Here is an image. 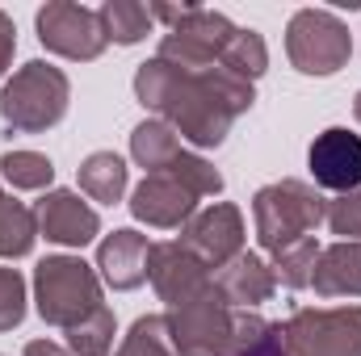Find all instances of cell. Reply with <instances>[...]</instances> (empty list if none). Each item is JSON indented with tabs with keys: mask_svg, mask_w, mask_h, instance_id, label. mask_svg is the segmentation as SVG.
Instances as JSON below:
<instances>
[{
	"mask_svg": "<svg viewBox=\"0 0 361 356\" xmlns=\"http://www.w3.org/2000/svg\"><path fill=\"white\" fill-rule=\"evenodd\" d=\"M38 235H47L59 248H85L101 235V218L89 201H80V193L72 189H51L38 201Z\"/></svg>",
	"mask_w": 361,
	"mask_h": 356,
	"instance_id": "cell-13",
	"label": "cell"
},
{
	"mask_svg": "<svg viewBox=\"0 0 361 356\" xmlns=\"http://www.w3.org/2000/svg\"><path fill=\"white\" fill-rule=\"evenodd\" d=\"M25 356H76V352H68L63 344H51V340H30Z\"/></svg>",
	"mask_w": 361,
	"mask_h": 356,
	"instance_id": "cell-30",
	"label": "cell"
},
{
	"mask_svg": "<svg viewBox=\"0 0 361 356\" xmlns=\"http://www.w3.org/2000/svg\"><path fill=\"white\" fill-rule=\"evenodd\" d=\"M13 51H17V30H13V17L0 13V76H4L8 63H13Z\"/></svg>",
	"mask_w": 361,
	"mask_h": 356,
	"instance_id": "cell-29",
	"label": "cell"
},
{
	"mask_svg": "<svg viewBox=\"0 0 361 356\" xmlns=\"http://www.w3.org/2000/svg\"><path fill=\"white\" fill-rule=\"evenodd\" d=\"M118 356H177L173 340H169V327H164V314H143V319H135V327L126 331Z\"/></svg>",
	"mask_w": 361,
	"mask_h": 356,
	"instance_id": "cell-25",
	"label": "cell"
},
{
	"mask_svg": "<svg viewBox=\"0 0 361 356\" xmlns=\"http://www.w3.org/2000/svg\"><path fill=\"white\" fill-rule=\"evenodd\" d=\"M235 38V25L214 13V8H193L185 21H177L164 38H160V51L156 59L173 63V68H185V72H202V68H214L227 51V42Z\"/></svg>",
	"mask_w": 361,
	"mask_h": 356,
	"instance_id": "cell-8",
	"label": "cell"
},
{
	"mask_svg": "<svg viewBox=\"0 0 361 356\" xmlns=\"http://www.w3.org/2000/svg\"><path fill=\"white\" fill-rule=\"evenodd\" d=\"M72 101V84L59 68L34 59L13 72V80L0 89V117L17 134H42L55 122H63Z\"/></svg>",
	"mask_w": 361,
	"mask_h": 356,
	"instance_id": "cell-4",
	"label": "cell"
},
{
	"mask_svg": "<svg viewBox=\"0 0 361 356\" xmlns=\"http://www.w3.org/2000/svg\"><path fill=\"white\" fill-rule=\"evenodd\" d=\"M319 252H324V248L315 243V235L302 239V243H294V248H286V252H277V256H273V276H277L281 285H290V289H307Z\"/></svg>",
	"mask_w": 361,
	"mask_h": 356,
	"instance_id": "cell-26",
	"label": "cell"
},
{
	"mask_svg": "<svg viewBox=\"0 0 361 356\" xmlns=\"http://www.w3.org/2000/svg\"><path fill=\"white\" fill-rule=\"evenodd\" d=\"M227 356H281V331H277V323L240 310L235 314V340H231V352Z\"/></svg>",
	"mask_w": 361,
	"mask_h": 356,
	"instance_id": "cell-21",
	"label": "cell"
},
{
	"mask_svg": "<svg viewBox=\"0 0 361 356\" xmlns=\"http://www.w3.org/2000/svg\"><path fill=\"white\" fill-rule=\"evenodd\" d=\"M0 356H4V352H0Z\"/></svg>",
	"mask_w": 361,
	"mask_h": 356,
	"instance_id": "cell-32",
	"label": "cell"
},
{
	"mask_svg": "<svg viewBox=\"0 0 361 356\" xmlns=\"http://www.w3.org/2000/svg\"><path fill=\"white\" fill-rule=\"evenodd\" d=\"M311 285L319 298H361V239H341L324 248Z\"/></svg>",
	"mask_w": 361,
	"mask_h": 356,
	"instance_id": "cell-17",
	"label": "cell"
},
{
	"mask_svg": "<svg viewBox=\"0 0 361 356\" xmlns=\"http://www.w3.org/2000/svg\"><path fill=\"white\" fill-rule=\"evenodd\" d=\"M307 168L319 189L353 193L361 189V134L349 126H328L307 151Z\"/></svg>",
	"mask_w": 361,
	"mask_h": 356,
	"instance_id": "cell-12",
	"label": "cell"
},
{
	"mask_svg": "<svg viewBox=\"0 0 361 356\" xmlns=\"http://www.w3.org/2000/svg\"><path fill=\"white\" fill-rule=\"evenodd\" d=\"M164 327L177 356H227L235 340V310L223 302L219 285L177 310H164Z\"/></svg>",
	"mask_w": 361,
	"mask_h": 356,
	"instance_id": "cell-7",
	"label": "cell"
},
{
	"mask_svg": "<svg viewBox=\"0 0 361 356\" xmlns=\"http://www.w3.org/2000/svg\"><path fill=\"white\" fill-rule=\"evenodd\" d=\"M135 96L143 109H152L169 130H177L180 143L193 147H219L240 113L252 109L257 89L240 76H231L223 63L185 72L164 59H147L135 72Z\"/></svg>",
	"mask_w": 361,
	"mask_h": 356,
	"instance_id": "cell-1",
	"label": "cell"
},
{
	"mask_svg": "<svg viewBox=\"0 0 361 356\" xmlns=\"http://www.w3.org/2000/svg\"><path fill=\"white\" fill-rule=\"evenodd\" d=\"M286 55L302 76H332L349 63L353 34L328 8H298L286 25Z\"/></svg>",
	"mask_w": 361,
	"mask_h": 356,
	"instance_id": "cell-6",
	"label": "cell"
},
{
	"mask_svg": "<svg viewBox=\"0 0 361 356\" xmlns=\"http://www.w3.org/2000/svg\"><path fill=\"white\" fill-rule=\"evenodd\" d=\"M25 319V281L17 268H0V331L21 327Z\"/></svg>",
	"mask_w": 361,
	"mask_h": 356,
	"instance_id": "cell-27",
	"label": "cell"
},
{
	"mask_svg": "<svg viewBox=\"0 0 361 356\" xmlns=\"http://www.w3.org/2000/svg\"><path fill=\"white\" fill-rule=\"evenodd\" d=\"M34 302L51 327L72 331L105 306L101 302V276L80 256H47L34 268Z\"/></svg>",
	"mask_w": 361,
	"mask_h": 356,
	"instance_id": "cell-3",
	"label": "cell"
},
{
	"mask_svg": "<svg viewBox=\"0 0 361 356\" xmlns=\"http://www.w3.org/2000/svg\"><path fill=\"white\" fill-rule=\"evenodd\" d=\"M147 281L156 285L160 302L169 310L177 306H189L197 298H206L214 289V272L202 265L189 248H180L177 239L173 243H152L147 252Z\"/></svg>",
	"mask_w": 361,
	"mask_h": 356,
	"instance_id": "cell-11",
	"label": "cell"
},
{
	"mask_svg": "<svg viewBox=\"0 0 361 356\" xmlns=\"http://www.w3.org/2000/svg\"><path fill=\"white\" fill-rule=\"evenodd\" d=\"M147 252H152V243L139 231H114V235H105L101 248H97L101 281L109 289H122V293L139 289L147 281Z\"/></svg>",
	"mask_w": 361,
	"mask_h": 356,
	"instance_id": "cell-15",
	"label": "cell"
},
{
	"mask_svg": "<svg viewBox=\"0 0 361 356\" xmlns=\"http://www.w3.org/2000/svg\"><path fill=\"white\" fill-rule=\"evenodd\" d=\"M281 331V356H361V306L294 310Z\"/></svg>",
	"mask_w": 361,
	"mask_h": 356,
	"instance_id": "cell-5",
	"label": "cell"
},
{
	"mask_svg": "<svg viewBox=\"0 0 361 356\" xmlns=\"http://www.w3.org/2000/svg\"><path fill=\"white\" fill-rule=\"evenodd\" d=\"M97 13H101L105 38L118 42V46H135V42H143L147 30H152V8L139 4V0H105Z\"/></svg>",
	"mask_w": 361,
	"mask_h": 356,
	"instance_id": "cell-20",
	"label": "cell"
},
{
	"mask_svg": "<svg viewBox=\"0 0 361 356\" xmlns=\"http://www.w3.org/2000/svg\"><path fill=\"white\" fill-rule=\"evenodd\" d=\"M214 285H219V293H223L227 306H244L248 310V306L269 302L273 289H277V276H273V268L261 256L244 252V256H235L227 268L214 272Z\"/></svg>",
	"mask_w": 361,
	"mask_h": 356,
	"instance_id": "cell-16",
	"label": "cell"
},
{
	"mask_svg": "<svg viewBox=\"0 0 361 356\" xmlns=\"http://www.w3.org/2000/svg\"><path fill=\"white\" fill-rule=\"evenodd\" d=\"M324 222H328L332 235H341V239H361V189L341 193L336 201H328V218H324Z\"/></svg>",
	"mask_w": 361,
	"mask_h": 356,
	"instance_id": "cell-28",
	"label": "cell"
},
{
	"mask_svg": "<svg viewBox=\"0 0 361 356\" xmlns=\"http://www.w3.org/2000/svg\"><path fill=\"white\" fill-rule=\"evenodd\" d=\"M324 218H328V201L307 180H273V184H265L252 197L257 239H261V248L269 256L302 243V239H311V231Z\"/></svg>",
	"mask_w": 361,
	"mask_h": 356,
	"instance_id": "cell-2",
	"label": "cell"
},
{
	"mask_svg": "<svg viewBox=\"0 0 361 356\" xmlns=\"http://www.w3.org/2000/svg\"><path fill=\"white\" fill-rule=\"evenodd\" d=\"M353 113H357V122H361V92L353 96Z\"/></svg>",
	"mask_w": 361,
	"mask_h": 356,
	"instance_id": "cell-31",
	"label": "cell"
},
{
	"mask_svg": "<svg viewBox=\"0 0 361 356\" xmlns=\"http://www.w3.org/2000/svg\"><path fill=\"white\" fill-rule=\"evenodd\" d=\"M126 184H130V172H126L122 155H114V151H92L89 160L80 164V189L89 193L92 201H101V205L122 201Z\"/></svg>",
	"mask_w": 361,
	"mask_h": 356,
	"instance_id": "cell-19",
	"label": "cell"
},
{
	"mask_svg": "<svg viewBox=\"0 0 361 356\" xmlns=\"http://www.w3.org/2000/svg\"><path fill=\"white\" fill-rule=\"evenodd\" d=\"M34 239H38V214L25 201L0 193V256L21 260L34 252Z\"/></svg>",
	"mask_w": 361,
	"mask_h": 356,
	"instance_id": "cell-18",
	"label": "cell"
},
{
	"mask_svg": "<svg viewBox=\"0 0 361 356\" xmlns=\"http://www.w3.org/2000/svg\"><path fill=\"white\" fill-rule=\"evenodd\" d=\"M0 172H4V180H8L13 189L38 193V189H47V184L55 180V164H51L47 155H38V151H8V155L0 160Z\"/></svg>",
	"mask_w": 361,
	"mask_h": 356,
	"instance_id": "cell-24",
	"label": "cell"
},
{
	"mask_svg": "<svg viewBox=\"0 0 361 356\" xmlns=\"http://www.w3.org/2000/svg\"><path fill=\"white\" fill-rule=\"evenodd\" d=\"M231 76H240V80H257L261 72H265V63H269V51H265V38L257 34V30H235V38L227 42V51H223V59H219Z\"/></svg>",
	"mask_w": 361,
	"mask_h": 356,
	"instance_id": "cell-22",
	"label": "cell"
},
{
	"mask_svg": "<svg viewBox=\"0 0 361 356\" xmlns=\"http://www.w3.org/2000/svg\"><path fill=\"white\" fill-rule=\"evenodd\" d=\"M114 331H118L114 310L101 306V310L89 314L80 327L68 331V352H76V356H109L114 352Z\"/></svg>",
	"mask_w": 361,
	"mask_h": 356,
	"instance_id": "cell-23",
	"label": "cell"
},
{
	"mask_svg": "<svg viewBox=\"0 0 361 356\" xmlns=\"http://www.w3.org/2000/svg\"><path fill=\"white\" fill-rule=\"evenodd\" d=\"M130 214L147 227L177 231L197 214V193H189L173 177H143V184L130 193Z\"/></svg>",
	"mask_w": 361,
	"mask_h": 356,
	"instance_id": "cell-14",
	"label": "cell"
},
{
	"mask_svg": "<svg viewBox=\"0 0 361 356\" xmlns=\"http://www.w3.org/2000/svg\"><path fill=\"white\" fill-rule=\"evenodd\" d=\"M38 42L51 55L76 59V63H89L109 46L101 13L85 8V4H72V0H51L47 8H38Z\"/></svg>",
	"mask_w": 361,
	"mask_h": 356,
	"instance_id": "cell-9",
	"label": "cell"
},
{
	"mask_svg": "<svg viewBox=\"0 0 361 356\" xmlns=\"http://www.w3.org/2000/svg\"><path fill=\"white\" fill-rule=\"evenodd\" d=\"M177 243L189 248L206 268H227L235 256H244V214L231 201H214L180 227Z\"/></svg>",
	"mask_w": 361,
	"mask_h": 356,
	"instance_id": "cell-10",
	"label": "cell"
}]
</instances>
